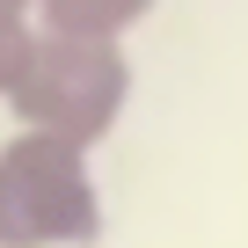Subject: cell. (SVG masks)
I'll return each instance as SVG.
<instances>
[{
    "instance_id": "6da1fadb",
    "label": "cell",
    "mask_w": 248,
    "mask_h": 248,
    "mask_svg": "<svg viewBox=\"0 0 248 248\" xmlns=\"http://www.w3.org/2000/svg\"><path fill=\"white\" fill-rule=\"evenodd\" d=\"M15 109L30 132L66 139V146H95L117 109H124V59L102 37H37L22 80H15Z\"/></svg>"
},
{
    "instance_id": "5b68a950",
    "label": "cell",
    "mask_w": 248,
    "mask_h": 248,
    "mask_svg": "<svg viewBox=\"0 0 248 248\" xmlns=\"http://www.w3.org/2000/svg\"><path fill=\"white\" fill-rule=\"evenodd\" d=\"M0 8H15V15H22V8H44V0H0Z\"/></svg>"
},
{
    "instance_id": "277c9868",
    "label": "cell",
    "mask_w": 248,
    "mask_h": 248,
    "mask_svg": "<svg viewBox=\"0 0 248 248\" xmlns=\"http://www.w3.org/2000/svg\"><path fill=\"white\" fill-rule=\"evenodd\" d=\"M30 51H37V37H30V22H22L15 8H0V95H15V80H22V66H30Z\"/></svg>"
},
{
    "instance_id": "3957f363",
    "label": "cell",
    "mask_w": 248,
    "mask_h": 248,
    "mask_svg": "<svg viewBox=\"0 0 248 248\" xmlns=\"http://www.w3.org/2000/svg\"><path fill=\"white\" fill-rule=\"evenodd\" d=\"M44 15H51V37H102V44H117L124 22L146 15V0H44Z\"/></svg>"
},
{
    "instance_id": "7a4b0ae2",
    "label": "cell",
    "mask_w": 248,
    "mask_h": 248,
    "mask_svg": "<svg viewBox=\"0 0 248 248\" xmlns=\"http://www.w3.org/2000/svg\"><path fill=\"white\" fill-rule=\"evenodd\" d=\"M95 233V183L80 146L22 132L0 154V248H51Z\"/></svg>"
}]
</instances>
